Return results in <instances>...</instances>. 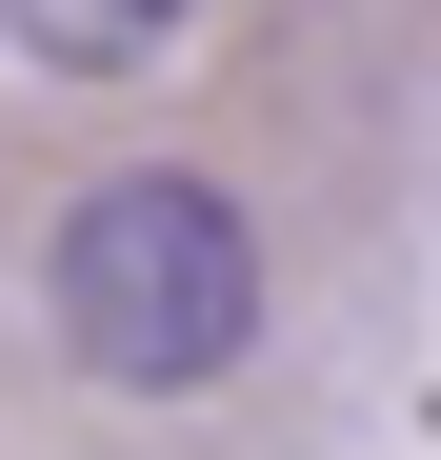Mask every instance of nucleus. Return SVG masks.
<instances>
[{
    "mask_svg": "<svg viewBox=\"0 0 441 460\" xmlns=\"http://www.w3.org/2000/svg\"><path fill=\"white\" fill-rule=\"evenodd\" d=\"M21 21V60H60V81H140V60L201 40V0H0Z\"/></svg>",
    "mask_w": 441,
    "mask_h": 460,
    "instance_id": "2",
    "label": "nucleus"
},
{
    "mask_svg": "<svg viewBox=\"0 0 441 460\" xmlns=\"http://www.w3.org/2000/svg\"><path fill=\"white\" fill-rule=\"evenodd\" d=\"M40 321H60L81 380H121V401H201V380L261 341V241H241L220 181L140 161V181H101L40 241Z\"/></svg>",
    "mask_w": 441,
    "mask_h": 460,
    "instance_id": "1",
    "label": "nucleus"
}]
</instances>
